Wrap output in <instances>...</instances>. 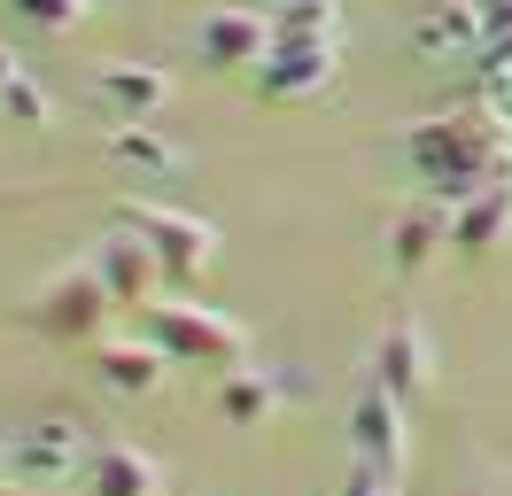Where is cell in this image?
<instances>
[{
    "instance_id": "7402d4cb",
    "label": "cell",
    "mask_w": 512,
    "mask_h": 496,
    "mask_svg": "<svg viewBox=\"0 0 512 496\" xmlns=\"http://www.w3.org/2000/svg\"><path fill=\"white\" fill-rule=\"evenodd\" d=\"M16 16L32 31H70V24H86V0H8Z\"/></svg>"
},
{
    "instance_id": "ac0fdd59",
    "label": "cell",
    "mask_w": 512,
    "mask_h": 496,
    "mask_svg": "<svg viewBox=\"0 0 512 496\" xmlns=\"http://www.w3.org/2000/svg\"><path fill=\"white\" fill-rule=\"evenodd\" d=\"M218 411H225V427H264V419L280 411V380H272V372H225Z\"/></svg>"
},
{
    "instance_id": "e0dca14e",
    "label": "cell",
    "mask_w": 512,
    "mask_h": 496,
    "mask_svg": "<svg viewBox=\"0 0 512 496\" xmlns=\"http://www.w3.org/2000/svg\"><path fill=\"white\" fill-rule=\"evenodd\" d=\"M109 155H117L125 171H148V179H163V171H179V163H187V155H179V140H163L148 117L109 124Z\"/></svg>"
},
{
    "instance_id": "277c9868",
    "label": "cell",
    "mask_w": 512,
    "mask_h": 496,
    "mask_svg": "<svg viewBox=\"0 0 512 496\" xmlns=\"http://www.w3.org/2000/svg\"><path fill=\"white\" fill-rule=\"evenodd\" d=\"M117 225H132L140 241L156 248L163 279H194L218 264V225H202L187 210H163V202H117Z\"/></svg>"
},
{
    "instance_id": "cb8c5ba5",
    "label": "cell",
    "mask_w": 512,
    "mask_h": 496,
    "mask_svg": "<svg viewBox=\"0 0 512 496\" xmlns=\"http://www.w3.org/2000/svg\"><path fill=\"white\" fill-rule=\"evenodd\" d=\"M481 16H489V31H505L512 24V0H481Z\"/></svg>"
},
{
    "instance_id": "5b68a950",
    "label": "cell",
    "mask_w": 512,
    "mask_h": 496,
    "mask_svg": "<svg viewBox=\"0 0 512 496\" xmlns=\"http://www.w3.org/2000/svg\"><path fill=\"white\" fill-rule=\"evenodd\" d=\"M86 427L78 419H39L8 442V481H24V489H63L70 473H86Z\"/></svg>"
},
{
    "instance_id": "603a6c76",
    "label": "cell",
    "mask_w": 512,
    "mask_h": 496,
    "mask_svg": "<svg viewBox=\"0 0 512 496\" xmlns=\"http://www.w3.org/2000/svg\"><path fill=\"white\" fill-rule=\"evenodd\" d=\"M342 496H404V489H396V473H373V465H350V481H342Z\"/></svg>"
},
{
    "instance_id": "52a82bcc",
    "label": "cell",
    "mask_w": 512,
    "mask_h": 496,
    "mask_svg": "<svg viewBox=\"0 0 512 496\" xmlns=\"http://www.w3.org/2000/svg\"><path fill=\"white\" fill-rule=\"evenodd\" d=\"M334 62H342L334 39H272V55L256 62V93L264 101H311L334 86Z\"/></svg>"
},
{
    "instance_id": "8992f818",
    "label": "cell",
    "mask_w": 512,
    "mask_h": 496,
    "mask_svg": "<svg viewBox=\"0 0 512 496\" xmlns=\"http://www.w3.org/2000/svg\"><path fill=\"white\" fill-rule=\"evenodd\" d=\"M350 450H357V465H373V473H404V458H412L404 396H388L381 380H365L357 403H350Z\"/></svg>"
},
{
    "instance_id": "4fadbf2b",
    "label": "cell",
    "mask_w": 512,
    "mask_h": 496,
    "mask_svg": "<svg viewBox=\"0 0 512 496\" xmlns=\"http://www.w3.org/2000/svg\"><path fill=\"white\" fill-rule=\"evenodd\" d=\"M481 39H489V16H481V0H443V8H427V16L412 24L419 62H474Z\"/></svg>"
},
{
    "instance_id": "d6986e66",
    "label": "cell",
    "mask_w": 512,
    "mask_h": 496,
    "mask_svg": "<svg viewBox=\"0 0 512 496\" xmlns=\"http://www.w3.org/2000/svg\"><path fill=\"white\" fill-rule=\"evenodd\" d=\"M342 0H280L272 8V39H334Z\"/></svg>"
},
{
    "instance_id": "2e32d148",
    "label": "cell",
    "mask_w": 512,
    "mask_h": 496,
    "mask_svg": "<svg viewBox=\"0 0 512 496\" xmlns=\"http://www.w3.org/2000/svg\"><path fill=\"white\" fill-rule=\"evenodd\" d=\"M443 241H450V210L419 202V210H404V217H396V233H388V256H396V272H427Z\"/></svg>"
},
{
    "instance_id": "44dd1931",
    "label": "cell",
    "mask_w": 512,
    "mask_h": 496,
    "mask_svg": "<svg viewBox=\"0 0 512 496\" xmlns=\"http://www.w3.org/2000/svg\"><path fill=\"white\" fill-rule=\"evenodd\" d=\"M0 117H8V124H24V132H47V93H39L32 78L16 70V78L0 86Z\"/></svg>"
},
{
    "instance_id": "9a60e30c",
    "label": "cell",
    "mask_w": 512,
    "mask_h": 496,
    "mask_svg": "<svg viewBox=\"0 0 512 496\" xmlns=\"http://www.w3.org/2000/svg\"><path fill=\"white\" fill-rule=\"evenodd\" d=\"M163 473L148 450H132V442H101L94 458H86V496H156Z\"/></svg>"
},
{
    "instance_id": "ffe728a7",
    "label": "cell",
    "mask_w": 512,
    "mask_h": 496,
    "mask_svg": "<svg viewBox=\"0 0 512 496\" xmlns=\"http://www.w3.org/2000/svg\"><path fill=\"white\" fill-rule=\"evenodd\" d=\"M466 70H474V86H481V93H505V86H512V24H505V31H489V39L474 47V62H466Z\"/></svg>"
},
{
    "instance_id": "6da1fadb",
    "label": "cell",
    "mask_w": 512,
    "mask_h": 496,
    "mask_svg": "<svg viewBox=\"0 0 512 496\" xmlns=\"http://www.w3.org/2000/svg\"><path fill=\"white\" fill-rule=\"evenodd\" d=\"M404 155H412L419 186H435V202H466L474 186H489V171L512 155V117L497 101H466L450 117H419L404 132Z\"/></svg>"
},
{
    "instance_id": "9c48e42d",
    "label": "cell",
    "mask_w": 512,
    "mask_h": 496,
    "mask_svg": "<svg viewBox=\"0 0 512 496\" xmlns=\"http://www.w3.org/2000/svg\"><path fill=\"white\" fill-rule=\"evenodd\" d=\"M264 55H272V16H256V8H210L194 24L202 70H241V62H264Z\"/></svg>"
},
{
    "instance_id": "3957f363",
    "label": "cell",
    "mask_w": 512,
    "mask_h": 496,
    "mask_svg": "<svg viewBox=\"0 0 512 496\" xmlns=\"http://www.w3.org/2000/svg\"><path fill=\"white\" fill-rule=\"evenodd\" d=\"M109 287H101V272H94V256L86 264H63V272L47 279L32 295V334H47V341H70V349H94L101 341V326H109Z\"/></svg>"
},
{
    "instance_id": "8fae6325",
    "label": "cell",
    "mask_w": 512,
    "mask_h": 496,
    "mask_svg": "<svg viewBox=\"0 0 512 496\" xmlns=\"http://www.w3.org/2000/svg\"><path fill=\"white\" fill-rule=\"evenodd\" d=\"M505 233H512V155L489 171V186H474L466 202H450V248L481 256V248H497Z\"/></svg>"
},
{
    "instance_id": "30bf717a",
    "label": "cell",
    "mask_w": 512,
    "mask_h": 496,
    "mask_svg": "<svg viewBox=\"0 0 512 496\" xmlns=\"http://www.w3.org/2000/svg\"><path fill=\"white\" fill-rule=\"evenodd\" d=\"M86 365H94V380L109 388V396H156L163 372H171V357H163L148 334H101L94 349H86Z\"/></svg>"
},
{
    "instance_id": "7a4b0ae2",
    "label": "cell",
    "mask_w": 512,
    "mask_h": 496,
    "mask_svg": "<svg viewBox=\"0 0 512 496\" xmlns=\"http://www.w3.org/2000/svg\"><path fill=\"white\" fill-rule=\"evenodd\" d=\"M140 334L156 341L171 365H194V372H241V357H249V334H241L225 310L179 303V295L148 303V326H140Z\"/></svg>"
},
{
    "instance_id": "ba28073f",
    "label": "cell",
    "mask_w": 512,
    "mask_h": 496,
    "mask_svg": "<svg viewBox=\"0 0 512 496\" xmlns=\"http://www.w3.org/2000/svg\"><path fill=\"white\" fill-rule=\"evenodd\" d=\"M94 272H101V287H109V303H117V310H148V303H156V287H163L156 248L140 241L132 225H109V233L94 241Z\"/></svg>"
},
{
    "instance_id": "d4e9b609",
    "label": "cell",
    "mask_w": 512,
    "mask_h": 496,
    "mask_svg": "<svg viewBox=\"0 0 512 496\" xmlns=\"http://www.w3.org/2000/svg\"><path fill=\"white\" fill-rule=\"evenodd\" d=\"M8 78H16V55H8V47H0V86H8Z\"/></svg>"
},
{
    "instance_id": "5bb4252c",
    "label": "cell",
    "mask_w": 512,
    "mask_h": 496,
    "mask_svg": "<svg viewBox=\"0 0 512 496\" xmlns=\"http://www.w3.org/2000/svg\"><path fill=\"white\" fill-rule=\"evenodd\" d=\"M373 380H381L388 396H404V403L427 388V334H419V318H396V326L381 334V349H373Z\"/></svg>"
},
{
    "instance_id": "7c38bea8",
    "label": "cell",
    "mask_w": 512,
    "mask_h": 496,
    "mask_svg": "<svg viewBox=\"0 0 512 496\" xmlns=\"http://www.w3.org/2000/svg\"><path fill=\"white\" fill-rule=\"evenodd\" d=\"M94 101L109 109V124L156 117L163 101H171V70H156V62H101L94 70Z\"/></svg>"
},
{
    "instance_id": "484cf974",
    "label": "cell",
    "mask_w": 512,
    "mask_h": 496,
    "mask_svg": "<svg viewBox=\"0 0 512 496\" xmlns=\"http://www.w3.org/2000/svg\"><path fill=\"white\" fill-rule=\"evenodd\" d=\"M0 465H8V450H0Z\"/></svg>"
}]
</instances>
